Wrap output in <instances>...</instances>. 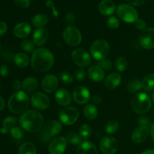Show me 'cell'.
<instances>
[{
    "instance_id": "1",
    "label": "cell",
    "mask_w": 154,
    "mask_h": 154,
    "mask_svg": "<svg viewBox=\"0 0 154 154\" xmlns=\"http://www.w3.org/2000/svg\"><path fill=\"white\" fill-rule=\"evenodd\" d=\"M54 63V55L49 50L46 48H38L33 51L31 58V66L35 72H48L52 68Z\"/></svg>"
},
{
    "instance_id": "2",
    "label": "cell",
    "mask_w": 154,
    "mask_h": 154,
    "mask_svg": "<svg viewBox=\"0 0 154 154\" xmlns=\"http://www.w3.org/2000/svg\"><path fill=\"white\" fill-rule=\"evenodd\" d=\"M21 126L27 132L35 133L43 127V116L37 111L29 110L24 112L20 117Z\"/></svg>"
},
{
    "instance_id": "3",
    "label": "cell",
    "mask_w": 154,
    "mask_h": 154,
    "mask_svg": "<svg viewBox=\"0 0 154 154\" xmlns=\"http://www.w3.org/2000/svg\"><path fill=\"white\" fill-rule=\"evenodd\" d=\"M8 108L14 114L24 112L29 105V100L26 93L23 91H17L11 96L8 100Z\"/></svg>"
},
{
    "instance_id": "4",
    "label": "cell",
    "mask_w": 154,
    "mask_h": 154,
    "mask_svg": "<svg viewBox=\"0 0 154 154\" xmlns=\"http://www.w3.org/2000/svg\"><path fill=\"white\" fill-rule=\"evenodd\" d=\"M152 102L150 97L144 93H137L131 102V106L135 113L144 114L148 112L151 108Z\"/></svg>"
},
{
    "instance_id": "5",
    "label": "cell",
    "mask_w": 154,
    "mask_h": 154,
    "mask_svg": "<svg viewBox=\"0 0 154 154\" xmlns=\"http://www.w3.org/2000/svg\"><path fill=\"white\" fill-rule=\"evenodd\" d=\"M109 44L106 40L98 39L92 44L90 54H92L93 58L100 61L106 58L109 53Z\"/></svg>"
},
{
    "instance_id": "6",
    "label": "cell",
    "mask_w": 154,
    "mask_h": 154,
    "mask_svg": "<svg viewBox=\"0 0 154 154\" xmlns=\"http://www.w3.org/2000/svg\"><path fill=\"white\" fill-rule=\"evenodd\" d=\"M117 13L119 17L128 23H135L138 20V14L137 11L127 4H121L117 6Z\"/></svg>"
},
{
    "instance_id": "7",
    "label": "cell",
    "mask_w": 154,
    "mask_h": 154,
    "mask_svg": "<svg viewBox=\"0 0 154 154\" xmlns=\"http://www.w3.org/2000/svg\"><path fill=\"white\" fill-rule=\"evenodd\" d=\"M63 35L65 42L70 46H78L81 44L82 40L81 32L74 26H69L66 27L63 31Z\"/></svg>"
},
{
    "instance_id": "8",
    "label": "cell",
    "mask_w": 154,
    "mask_h": 154,
    "mask_svg": "<svg viewBox=\"0 0 154 154\" xmlns=\"http://www.w3.org/2000/svg\"><path fill=\"white\" fill-rule=\"evenodd\" d=\"M59 117L64 124H74L79 117V111L75 107H66L60 111Z\"/></svg>"
},
{
    "instance_id": "9",
    "label": "cell",
    "mask_w": 154,
    "mask_h": 154,
    "mask_svg": "<svg viewBox=\"0 0 154 154\" xmlns=\"http://www.w3.org/2000/svg\"><path fill=\"white\" fill-rule=\"evenodd\" d=\"M72 59L74 63L81 68L87 67L91 62L89 53L82 48L75 50L72 54Z\"/></svg>"
},
{
    "instance_id": "10",
    "label": "cell",
    "mask_w": 154,
    "mask_h": 154,
    "mask_svg": "<svg viewBox=\"0 0 154 154\" xmlns=\"http://www.w3.org/2000/svg\"><path fill=\"white\" fill-rule=\"evenodd\" d=\"M99 147L104 154H114L119 148L118 141L113 137H104L100 141Z\"/></svg>"
},
{
    "instance_id": "11",
    "label": "cell",
    "mask_w": 154,
    "mask_h": 154,
    "mask_svg": "<svg viewBox=\"0 0 154 154\" xmlns=\"http://www.w3.org/2000/svg\"><path fill=\"white\" fill-rule=\"evenodd\" d=\"M138 41L144 49H152L154 48V28H147L140 33Z\"/></svg>"
},
{
    "instance_id": "12",
    "label": "cell",
    "mask_w": 154,
    "mask_h": 154,
    "mask_svg": "<svg viewBox=\"0 0 154 154\" xmlns=\"http://www.w3.org/2000/svg\"><path fill=\"white\" fill-rule=\"evenodd\" d=\"M31 103L35 109L43 111L49 107L50 99L48 96H46L45 93L37 92L32 96Z\"/></svg>"
},
{
    "instance_id": "13",
    "label": "cell",
    "mask_w": 154,
    "mask_h": 154,
    "mask_svg": "<svg viewBox=\"0 0 154 154\" xmlns=\"http://www.w3.org/2000/svg\"><path fill=\"white\" fill-rule=\"evenodd\" d=\"M67 147V140L65 137L60 136L53 140L49 145V152L51 154H63Z\"/></svg>"
},
{
    "instance_id": "14",
    "label": "cell",
    "mask_w": 154,
    "mask_h": 154,
    "mask_svg": "<svg viewBox=\"0 0 154 154\" xmlns=\"http://www.w3.org/2000/svg\"><path fill=\"white\" fill-rule=\"evenodd\" d=\"M73 99L76 103L84 105L88 102L90 98V93L88 89L83 86L77 87L73 91Z\"/></svg>"
},
{
    "instance_id": "15",
    "label": "cell",
    "mask_w": 154,
    "mask_h": 154,
    "mask_svg": "<svg viewBox=\"0 0 154 154\" xmlns=\"http://www.w3.org/2000/svg\"><path fill=\"white\" fill-rule=\"evenodd\" d=\"M149 128L147 126L141 125L134 130L132 135V140L136 144L143 143L149 135Z\"/></svg>"
},
{
    "instance_id": "16",
    "label": "cell",
    "mask_w": 154,
    "mask_h": 154,
    "mask_svg": "<svg viewBox=\"0 0 154 154\" xmlns=\"http://www.w3.org/2000/svg\"><path fill=\"white\" fill-rule=\"evenodd\" d=\"M62 130V124L57 120H51L45 123L42 132L52 138L53 136L58 135Z\"/></svg>"
},
{
    "instance_id": "17",
    "label": "cell",
    "mask_w": 154,
    "mask_h": 154,
    "mask_svg": "<svg viewBox=\"0 0 154 154\" xmlns=\"http://www.w3.org/2000/svg\"><path fill=\"white\" fill-rule=\"evenodd\" d=\"M42 89L48 93H51L57 90L58 87V79L54 75H48L43 78Z\"/></svg>"
},
{
    "instance_id": "18",
    "label": "cell",
    "mask_w": 154,
    "mask_h": 154,
    "mask_svg": "<svg viewBox=\"0 0 154 154\" xmlns=\"http://www.w3.org/2000/svg\"><path fill=\"white\" fill-rule=\"evenodd\" d=\"M55 99L61 106H67L72 102V96L69 92L65 89H60L55 94Z\"/></svg>"
},
{
    "instance_id": "19",
    "label": "cell",
    "mask_w": 154,
    "mask_h": 154,
    "mask_svg": "<svg viewBox=\"0 0 154 154\" xmlns=\"http://www.w3.org/2000/svg\"><path fill=\"white\" fill-rule=\"evenodd\" d=\"M48 38V32L46 29L38 28L33 33V42L37 46H42L46 43Z\"/></svg>"
},
{
    "instance_id": "20",
    "label": "cell",
    "mask_w": 154,
    "mask_h": 154,
    "mask_svg": "<svg viewBox=\"0 0 154 154\" xmlns=\"http://www.w3.org/2000/svg\"><path fill=\"white\" fill-rule=\"evenodd\" d=\"M121 83V76L119 73L112 72L106 77L105 80V87L110 90H113L118 87Z\"/></svg>"
},
{
    "instance_id": "21",
    "label": "cell",
    "mask_w": 154,
    "mask_h": 154,
    "mask_svg": "<svg viewBox=\"0 0 154 154\" xmlns=\"http://www.w3.org/2000/svg\"><path fill=\"white\" fill-rule=\"evenodd\" d=\"M78 154H98V150L95 144L90 141H82L77 148Z\"/></svg>"
},
{
    "instance_id": "22",
    "label": "cell",
    "mask_w": 154,
    "mask_h": 154,
    "mask_svg": "<svg viewBox=\"0 0 154 154\" xmlns=\"http://www.w3.org/2000/svg\"><path fill=\"white\" fill-rule=\"evenodd\" d=\"M31 32V26L27 23H20L15 26L14 29V34L16 37L24 38Z\"/></svg>"
},
{
    "instance_id": "23",
    "label": "cell",
    "mask_w": 154,
    "mask_h": 154,
    "mask_svg": "<svg viewBox=\"0 0 154 154\" xmlns=\"http://www.w3.org/2000/svg\"><path fill=\"white\" fill-rule=\"evenodd\" d=\"M89 78L95 82H100L105 78V72L99 66H93L88 70Z\"/></svg>"
},
{
    "instance_id": "24",
    "label": "cell",
    "mask_w": 154,
    "mask_h": 154,
    "mask_svg": "<svg viewBox=\"0 0 154 154\" xmlns=\"http://www.w3.org/2000/svg\"><path fill=\"white\" fill-rule=\"evenodd\" d=\"M99 10L102 14L109 16L114 12L115 4L112 0H102L99 5Z\"/></svg>"
},
{
    "instance_id": "25",
    "label": "cell",
    "mask_w": 154,
    "mask_h": 154,
    "mask_svg": "<svg viewBox=\"0 0 154 154\" xmlns=\"http://www.w3.org/2000/svg\"><path fill=\"white\" fill-rule=\"evenodd\" d=\"M23 88L27 93H32L38 86V81L34 77H28L22 83Z\"/></svg>"
},
{
    "instance_id": "26",
    "label": "cell",
    "mask_w": 154,
    "mask_h": 154,
    "mask_svg": "<svg viewBox=\"0 0 154 154\" xmlns=\"http://www.w3.org/2000/svg\"><path fill=\"white\" fill-rule=\"evenodd\" d=\"M48 23V17L44 14H38L35 15L32 19V23L34 26L38 28H43V26L47 25Z\"/></svg>"
},
{
    "instance_id": "27",
    "label": "cell",
    "mask_w": 154,
    "mask_h": 154,
    "mask_svg": "<svg viewBox=\"0 0 154 154\" xmlns=\"http://www.w3.org/2000/svg\"><path fill=\"white\" fill-rule=\"evenodd\" d=\"M17 124V119L14 117H7L4 119L2 122L3 128L1 129V132L2 134H6L10 132L14 127H15Z\"/></svg>"
},
{
    "instance_id": "28",
    "label": "cell",
    "mask_w": 154,
    "mask_h": 154,
    "mask_svg": "<svg viewBox=\"0 0 154 154\" xmlns=\"http://www.w3.org/2000/svg\"><path fill=\"white\" fill-rule=\"evenodd\" d=\"M14 61L18 67L25 68L29 63V59L26 54H23V53H18L14 57Z\"/></svg>"
},
{
    "instance_id": "29",
    "label": "cell",
    "mask_w": 154,
    "mask_h": 154,
    "mask_svg": "<svg viewBox=\"0 0 154 154\" xmlns=\"http://www.w3.org/2000/svg\"><path fill=\"white\" fill-rule=\"evenodd\" d=\"M18 154H36L35 146L33 143L26 141L19 147Z\"/></svg>"
},
{
    "instance_id": "30",
    "label": "cell",
    "mask_w": 154,
    "mask_h": 154,
    "mask_svg": "<svg viewBox=\"0 0 154 154\" xmlns=\"http://www.w3.org/2000/svg\"><path fill=\"white\" fill-rule=\"evenodd\" d=\"M84 116L87 117L88 120H94L98 115V110L96 107L93 104H89L87 106L84 107Z\"/></svg>"
},
{
    "instance_id": "31",
    "label": "cell",
    "mask_w": 154,
    "mask_h": 154,
    "mask_svg": "<svg viewBox=\"0 0 154 154\" xmlns=\"http://www.w3.org/2000/svg\"><path fill=\"white\" fill-rule=\"evenodd\" d=\"M142 88L146 91L150 92L154 90V74H148L142 81Z\"/></svg>"
},
{
    "instance_id": "32",
    "label": "cell",
    "mask_w": 154,
    "mask_h": 154,
    "mask_svg": "<svg viewBox=\"0 0 154 154\" xmlns=\"http://www.w3.org/2000/svg\"><path fill=\"white\" fill-rule=\"evenodd\" d=\"M142 89V83L138 79H133L129 82L127 85V90L131 93H137Z\"/></svg>"
},
{
    "instance_id": "33",
    "label": "cell",
    "mask_w": 154,
    "mask_h": 154,
    "mask_svg": "<svg viewBox=\"0 0 154 154\" xmlns=\"http://www.w3.org/2000/svg\"><path fill=\"white\" fill-rule=\"evenodd\" d=\"M66 140L73 145H78V144L79 145L82 142V138L81 137V135L75 132H71L68 133L67 136H66Z\"/></svg>"
},
{
    "instance_id": "34",
    "label": "cell",
    "mask_w": 154,
    "mask_h": 154,
    "mask_svg": "<svg viewBox=\"0 0 154 154\" xmlns=\"http://www.w3.org/2000/svg\"><path fill=\"white\" fill-rule=\"evenodd\" d=\"M119 123L115 120H111L106 124L105 128V132L108 134H114L119 129Z\"/></svg>"
},
{
    "instance_id": "35",
    "label": "cell",
    "mask_w": 154,
    "mask_h": 154,
    "mask_svg": "<svg viewBox=\"0 0 154 154\" xmlns=\"http://www.w3.org/2000/svg\"><path fill=\"white\" fill-rule=\"evenodd\" d=\"M116 68L119 72H124L128 66V61L125 57H120L117 59L115 63Z\"/></svg>"
},
{
    "instance_id": "36",
    "label": "cell",
    "mask_w": 154,
    "mask_h": 154,
    "mask_svg": "<svg viewBox=\"0 0 154 154\" xmlns=\"http://www.w3.org/2000/svg\"><path fill=\"white\" fill-rule=\"evenodd\" d=\"M92 129L88 124H83L79 129V135L84 139H87L91 135Z\"/></svg>"
},
{
    "instance_id": "37",
    "label": "cell",
    "mask_w": 154,
    "mask_h": 154,
    "mask_svg": "<svg viewBox=\"0 0 154 154\" xmlns=\"http://www.w3.org/2000/svg\"><path fill=\"white\" fill-rule=\"evenodd\" d=\"M20 46L22 49L26 52H32L34 50L35 44L32 41L26 39V40H23L21 42Z\"/></svg>"
},
{
    "instance_id": "38",
    "label": "cell",
    "mask_w": 154,
    "mask_h": 154,
    "mask_svg": "<svg viewBox=\"0 0 154 154\" xmlns=\"http://www.w3.org/2000/svg\"><path fill=\"white\" fill-rule=\"evenodd\" d=\"M59 76H60V79L62 80V81L66 84H71L74 81V78L72 75V74L69 73V72H62L59 74Z\"/></svg>"
},
{
    "instance_id": "39",
    "label": "cell",
    "mask_w": 154,
    "mask_h": 154,
    "mask_svg": "<svg viewBox=\"0 0 154 154\" xmlns=\"http://www.w3.org/2000/svg\"><path fill=\"white\" fill-rule=\"evenodd\" d=\"M10 132L11 136L16 140H20L23 137V130L20 129L19 127H17V126L14 127L10 131Z\"/></svg>"
},
{
    "instance_id": "40",
    "label": "cell",
    "mask_w": 154,
    "mask_h": 154,
    "mask_svg": "<svg viewBox=\"0 0 154 154\" xmlns=\"http://www.w3.org/2000/svg\"><path fill=\"white\" fill-rule=\"evenodd\" d=\"M107 25L108 26L109 28L114 29L118 28L120 26V22H119V20L115 17H110L107 20Z\"/></svg>"
},
{
    "instance_id": "41",
    "label": "cell",
    "mask_w": 154,
    "mask_h": 154,
    "mask_svg": "<svg viewBox=\"0 0 154 154\" xmlns=\"http://www.w3.org/2000/svg\"><path fill=\"white\" fill-rule=\"evenodd\" d=\"M98 66H100L102 69H105V70H111L112 69V63H111V60L106 58L99 61Z\"/></svg>"
},
{
    "instance_id": "42",
    "label": "cell",
    "mask_w": 154,
    "mask_h": 154,
    "mask_svg": "<svg viewBox=\"0 0 154 154\" xmlns=\"http://www.w3.org/2000/svg\"><path fill=\"white\" fill-rule=\"evenodd\" d=\"M15 4L21 8H27L31 4V0H14Z\"/></svg>"
},
{
    "instance_id": "43",
    "label": "cell",
    "mask_w": 154,
    "mask_h": 154,
    "mask_svg": "<svg viewBox=\"0 0 154 154\" xmlns=\"http://www.w3.org/2000/svg\"><path fill=\"white\" fill-rule=\"evenodd\" d=\"M75 75L77 80H78V81H83V80L85 79L86 78L85 71L83 69H78V70H77L76 72H75Z\"/></svg>"
},
{
    "instance_id": "44",
    "label": "cell",
    "mask_w": 154,
    "mask_h": 154,
    "mask_svg": "<svg viewBox=\"0 0 154 154\" xmlns=\"http://www.w3.org/2000/svg\"><path fill=\"white\" fill-rule=\"evenodd\" d=\"M135 27H136L139 30H144L146 29V26H147V24H146V22L144 20L138 19L136 22L135 23Z\"/></svg>"
},
{
    "instance_id": "45",
    "label": "cell",
    "mask_w": 154,
    "mask_h": 154,
    "mask_svg": "<svg viewBox=\"0 0 154 154\" xmlns=\"http://www.w3.org/2000/svg\"><path fill=\"white\" fill-rule=\"evenodd\" d=\"M65 20H66V22L68 24H69V25L72 26V24L75 22V15H74V14L68 13L66 15Z\"/></svg>"
},
{
    "instance_id": "46",
    "label": "cell",
    "mask_w": 154,
    "mask_h": 154,
    "mask_svg": "<svg viewBox=\"0 0 154 154\" xmlns=\"http://www.w3.org/2000/svg\"><path fill=\"white\" fill-rule=\"evenodd\" d=\"M7 32V24L4 21H0V36H2Z\"/></svg>"
},
{
    "instance_id": "47",
    "label": "cell",
    "mask_w": 154,
    "mask_h": 154,
    "mask_svg": "<svg viewBox=\"0 0 154 154\" xmlns=\"http://www.w3.org/2000/svg\"><path fill=\"white\" fill-rule=\"evenodd\" d=\"M0 75L2 77H7L8 75V69L7 66L5 64L2 65L0 67Z\"/></svg>"
},
{
    "instance_id": "48",
    "label": "cell",
    "mask_w": 154,
    "mask_h": 154,
    "mask_svg": "<svg viewBox=\"0 0 154 154\" xmlns=\"http://www.w3.org/2000/svg\"><path fill=\"white\" fill-rule=\"evenodd\" d=\"M129 4L135 6H141L144 4L145 0H126Z\"/></svg>"
},
{
    "instance_id": "49",
    "label": "cell",
    "mask_w": 154,
    "mask_h": 154,
    "mask_svg": "<svg viewBox=\"0 0 154 154\" xmlns=\"http://www.w3.org/2000/svg\"><path fill=\"white\" fill-rule=\"evenodd\" d=\"M138 122L141 125H144V126H147V125H149L150 123V120H149V119L146 117H140V118L138 119Z\"/></svg>"
},
{
    "instance_id": "50",
    "label": "cell",
    "mask_w": 154,
    "mask_h": 154,
    "mask_svg": "<svg viewBox=\"0 0 154 154\" xmlns=\"http://www.w3.org/2000/svg\"><path fill=\"white\" fill-rule=\"evenodd\" d=\"M21 87H23L22 84H21L20 81H17V80L14 81L13 84H12V87H13L14 90H17V91H19V90L21 88Z\"/></svg>"
},
{
    "instance_id": "51",
    "label": "cell",
    "mask_w": 154,
    "mask_h": 154,
    "mask_svg": "<svg viewBox=\"0 0 154 154\" xmlns=\"http://www.w3.org/2000/svg\"><path fill=\"white\" fill-rule=\"evenodd\" d=\"M92 102L94 104H99L102 102V98L99 95H95L92 97Z\"/></svg>"
},
{
    "instance_id": "52",
    "label": "cell",
    "mask_w": 154,
    "mask_h": 154,
    "mask_svg": "<svg viewBox=\"0 0 154 154\" xmlns=\"http://www.w3.org/2000/svg\"><path fill=\"white\" fill-rule=\"evenodd\" d=\"M2 57H3L5 59V60H10L11 58L12 57V54L11 52H9V51H5Z\"/></svg>"
},
{
    "instance_id": "53",
    "label": "cell",
    "mask_w": 154,
    "mask_h": 154,
    "mask_svg": "<svg viewBox=\"0 0 154 154\" xmlns=\"http://www.w3.org/2000/svg\"><path fill=\"white\" fill-rule=\"evenodd\" d=\"M5 108V101L4 99H2V97L0 96V111L4 109Z\"/></svg>"
},
{
    "instance_id": "54",
    "label": "cell",
    "mask_w": 154,
    "mask_h": 154,
    "mask_svg": "<svg viewBox=\"0 0 154 154\" xmlns=\"http://www.w3.org/2000/svg\"><path fill=\"white\" fill-rule=\"evenodd\" d=\"M141 154H154V150L153 149H149V150H147L143 152Z\"/></svg>"
},
{
    "instance_id": "55",
    "label": "cell",
    "mask_w": 154,
    "mask_h": 154,
    "mask_svg": "<svg viewBox=\"0 0 154 154\" xmlns=\"http://www.w3.org/2000/svg\"><path fill=\"white\" fill-rule=\"evenodd\" d=\"M150 135H151L152 139L154 141V124L151 126V128H150Z\"/></svg>"
},
{
    "instance_id": "56",
    "label": "cell",
    "mask_w": 154,
    "mask_h": 154,
    "mask_svg": "<svg viewBox=\"0 0 154 154\" xmlns=\"http://www.w3.org/2000/svg\"><path fill=\"white\" fill-rule=\"evenodd\" d=\"M152 98H153V103H154V92H153V96H152Z\"/></svg>"
},
{
    "instance_id": "57",
    "label": "cell",
    "mask_w": 154,
    "mask_h": 154,
    "mask_svg": "<svg viewBox=\"0 0 154 154\" xmlns=\"http://www.w3.org/2000/svg\"><path fill=\"white\" fill-rule=\"evenodd\" d=\"M0 50H1V46H0Z\"/></svg>"
},
{
    "instance_id": "58",
    "label": "cell",
    "mask_w": 154,
    "mask_h": 154,
    "mask_svg": "<svg viewBox=\"0 0 154 154\" xmlns=\"http://www.w3.org/2000/svg\"><path fill=\"white\" fill-rule=\"evenodd\" d=\"M0 89H1V86H0Z\"/></svg>"
}]
</instances>
